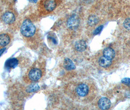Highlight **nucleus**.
Instances as JSON below:
<instances>
[{
  "label": "nucleus",
  "instance_id": "1",
  "mask_svg": "<svg viewBox=\"0 0 130 110\" xmlns=\"http://www.w3.org/2000/svg\"><path fill=\"white\" fill-rule=\"evenodd\" d=\"M46 63L36 61L27 70L23 79L25 83L31 84L39 81L46 73Z\"/></svg>",
  "mask_w": 130,
  "mask_h": 110
},
{
  "label": "nucleus",
  "instance_id": "12",
  "mask_svg": "<svg viewBox=\"0 0 130 110\" xmlns=\"http://www.w3.org/2000/svg\"><path fill=\"white\" fill-rule=\"evenodd\" d=\"M87 48L86 42L84 40H79L76 42L75 44V48L78 52H83Z\"/></svg>",
  "mask_w": 130,
  "mask_h": 110
},
{
  "label": "nucleus",
  "instance_id": "5",
  "mask_svg": "<svg viewBox=\"0 0 130 110\" xmlns=\"http://www.w3.org/2000/svg\"><path fill=\"white\" fill-rule=\"evenodd\" d=\"M3 21L7 24H11L16 20V16L15 13L11 11H7L4 13L2 17Z\"/></svg>",
  "mask_w": 130,
  "mask_h": 110
},
{
  "label": "nucleus",
  "instance_id": "7",
  "mask_svg": "<svg viewBox=\"0 0 130 110\" xmlns=\"http://www.w3.org/2000/svg\"><path fill=\"white\" fill-rule=\"evenodd\" d=\"M88 86L85 84H80L79 85L76 89L77 94L80 97H86L89 92Z\"/></svg>",
  "mask_w": 130,
  "mask_h": 110
},
{
  "label": "nucleus",
  "instance_id": "8",
  "mask_svg": "<svg viewBox=\"0 0 130 110\" xmlns=\"http://www.w3.org/2000/svg\"><path fill=\"white\" fill-rule=\"evenodd\" d=\"M111 106L110 100L106 97L101 98L98 101L99 108L101 110H108L110 108Z\"/></svg>",
  "mask_w": 130,
  "mask_h": 110
},
{
  "label": "nucleus",
  "instance_id": "13",
  "mask_svg": "<svg viewBox=\"0 0 130 110\" xmlns=\"http://www.w3.org/2000/svg\"><path fill=\"white\" fill-rule=\"evenodd\" d=\"M98 63L101 67L103 68H107L111 66L112 64V62L111 60L107 58L104 56H102L99 59Z\"/></svg>",
  "mask_w": 130,
  "mask_h": 110
},
{
  "label": "nucleus",
  "instance_id": "15",
  "mask_svg": "<svg viewBox=\"0 0 130 110\" xmlns=\"http://www.w3.org/2000/svg\"><path fill=\"white\" fill-rule=\"evenodd\" d=\"M99 21L98 17L95 15H91L88 18V23L90 26H93L96 25Z\"/></svg>",
  "mask_w": 130,
  "mask_h": 110
},
{
  "label": "nucleus",
  "instance_id": "11",
  "mask_svg": "<svg viewBox=\"0 0 130 110\" xmlns=\"http://www.w3.org/2000/svg\"><path fill=\"white\" fill-rule=\"evenodd\" d=\"M115 52L111 48H107L103 51V55L104 57L110 60H112L115 56Z\"/></svg>",
  "mask_w": 130,
  "mask_h": 110
},
{
  "label": "nucleus",
  "instance_id": "17",
  "mask_svg": "<svg viewBox=\"0 0 130 110\" xmlns=\"http://www.w3.org/2000/svg\"><path fill=\"white\" fill-rule=\"evenodd\" d=\"M121 82L128 87H130V78H124L121 80Z\"/></svg>",
  "mask_w": 130,
  "mask_h": 110
},
{
  "label": "nucleus",
  "instance_id": "16",
  "mask_svg": "<svg viewBox=\"0 0 130 110\" xmlns=\"http://www.w3.org/2000/svg\"><path fill=\"white\" fill-rule=\"evenodd\" d=\"M124 27L127 29V30H130V18H127L125 20L123 24Z\"/></svg>",
  "mask_w": 130,
  "mask_h": 110
},
{
  "label": "nucleus",
  "instance_id": "19",
  "mask_svg": "<svg viewBox=\"0 0 130 110\" xmlns=\"http://www.w3.org/2000/svg\"><path fill=\"white\" fill-rule=\"evenodd\" d=\"M6 50V49L5 48H3V49H1V50H0V56L1 55V54L4 52V51Z\"/></svg>",
  "mask_w": 130,
  "mask_h": 110
},
{
  "label": "nucleus",
  "instance_id": "9",
  "mask_svg": "<svg viewBox=\"0 0 130 110\" xmlns=\"http://www.w3.org/2000/svg\"><path fill=\"white\" fill-rule=\"evenodd\" d=\"M19 64V61L17 58L9 59L6 62L5 67L8 70H11L15 68Z\"/></svg>",
  "mask_w": 130,
  "mask_h": 110
},
{
  "label": "nucleus",
  "instance_id": "21",
  "mask_svg": "<svg viewBox=\"0 0 130 110\" xmlns=\"http://www.w3.org/2000/svg\"><path fill=\"white\" fill-rule=\"evenodd\" d=\"M14 1H16V0H14Z\"/></svg>",
  "mask_w": 130,
  "mask_h": 110
},
{
  "label": "nucleus",
  "instance_id": "14",
  "mask_svg": "<svg viewBox=\"0 0 130 110\" xmlns=\"http://www.w3.org/2000/svg\"><path fill=\"white\" fill-rule=\"evenodd\" d=\"M40 89L39 85L36 84L35 83L30 84L29 86L27 87L26 91L28 93H32L38 91Z\"/></svg>",
  "mask_w": 130,
  "mask_h": 110
},
{
  "label": "nucleus",
  "instance_id": "6",
  "mask_svg": "<svg viewBox=\"0 0 130 110\" xmlns=\"http://www.w3.org/2000/svg\"><path fill=\"white\" fill-rule=\"evenodd\" d=\"M79 25V19L78 16L73 14L69 19L67 22V26L69 28L72 30L76 29Z\"/></svg>",
  "mask_w": 130,
  "mask_h": 110
},
{
  "label": "nucleus",
  "instance_id": "2",
  "mask_svg": "<svg viewBox=\"0 0 130 110\" xmlns=\"http://www.w3.org/2000/svg\"><path fill=\"white\" fill-rule=\"evenodd\" d=\"M21 33L24 37L29 40L36 36L37 29L30 20L26 19L23 22L21 26Z\"/></svg>",
  "mask_w": 130,
  "mask_h": 110
},
{
  "label": "nucleus",
  "instance_id": "18",
  "mask_svg": "<svg viewBox=\"0 0 130 110\" xmlns=\"http://www.w3.org/2000/svg\"><path fill=\"white\" fill-rule=\"evenodd\" d=\"M103 27V26H98V28L94 30V33H93V34L94 35H97L98 34H99V33L101 32V31L102 30Z\"/></svg>",
  "mask_w": 130,
  "mask_h": 110
},
{
  "label": "nucleus",
  "instance_id": "4",
  "mask_svg": "<svg viewBox=\"0 0 130 110\" xmlns=\"http://www.w3.org/2000/svg\"><path fill=\"white\" fill-rule=\"evenodd\" d=\"M12 39L11 35L7 33H0V50L7 45L11 42Z\"/></svg>",
  "mask_w": 130,
  "mask_h": 110
},
{
  "label": "nucleus",
  "instance_id": "20",
  "mask_svg": "<svg viewBox=\"0 0 130 110\" xmlns=\"http://www.w3.org/2000/svg\"><path fill=\"white\" fill-rule=\"evenodd\" d=\"M30 2L32 3H36L37 2V0H28Z\"/></svg>",
  "mask_w": 130,
  "mask_h": 110
},
{
  "label": "nucleus",
  "instance_id": "3",
  "mask_svg": "<svg viewBox=\"0 0 130 110\" xmlns=\"http://www.w3.org/2000/svg\"><path fill=\"white\" fill-rule=\"evenodd\" d=\"M57 7L55 0H42L39 4V12L42 15H46L52 12Z\"/></svg>",
  "mask_w": 130,
  "mask_h": 110
},
{
  "label": "nucleus",
  "instance_id": "10",
  "mask_svg": "<svg viewBox=\"0 0 130 110\" xmlns=\"http://www.w3.org/2000/svg\"><path fill=\"white\" fill-rule=\"evenodd\" d=\"M63 66L64 68L67 71H72L75 69V66L73 63L72 61L68 58L65 59L63 63Z\"/></svg>",
  "mask_w": 130,
  "mask_h": 110
}]
</instances>
